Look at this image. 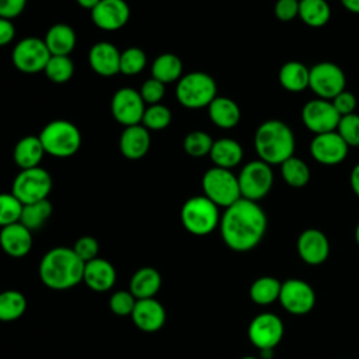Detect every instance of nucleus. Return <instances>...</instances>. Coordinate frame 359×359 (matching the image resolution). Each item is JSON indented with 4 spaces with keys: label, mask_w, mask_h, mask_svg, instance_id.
<instances>
[{
    "label": "nucleus",
    "mask_w": 359,
    "mask_h": 359,
    "mask_svg": "<svg viewBox=\"0 0 359 359\" xmlns=\"http://www.w3.org/2000/svg\"><path fill=\"white\" fill-rule=\"evenodd\" d=\"M219 229L230 250L245 252L261 243L266 230V215L257 202L240 198L224 209Z\"/></svg>",
    "instance_id": "f257e3e1"
},
{
    "label": "nucleus",
    "mask_w": 359,
    "mask_h": 359,
    "mask_svg": "<svg viewBox=\"0 0 359 359\" xmlns=\"http://www.w3.org/2000/svg\"><path fill=\"white\" fill-rule=\"evenodd\" d=\"M84 262L70 247H55L43 254L38 273L41 282L52 290H67L83 282Z\"/></svg>",
    "instance_id": "f03ea898"
},
{
    "label": "nucleus",
    "mask_w": 359,
    "mask_h": 359,
    "mask_svg": "<svg viewBox=\"0 0 359 359\" xmlns=\"http://www.w3.org/2000/svg\"><path fill=\"white\" fill-rule=\"evenodd\" d=\"M254 147L259 160L269 165H278L293 156L294 135L285 122L269 119L255 130Z\"/></svg>",
    "instance_id": "7ed1b4c3"
},
{
    "label": "nucleus",
    "mask_w": 359,
    "mask_h": 359,
    "mask_svg": "<svg viewBox=\"0 0 359 359\" xmlns=\"http://www.w3.org/2000/svg\"><path fill=\"white\" fill-rule=\"evenodd\" d=\"M39 140L46 154L57 158L72 157L81 144V133L79 128L66 119H55L43 126Z\"/></svg>",
    "instance_id": "20e7f679"
},
{
    "label": "nucleus",
    "mask_w": 359,
    "mask_h": 359,
    "mask_svg": "<svg viewBox=\"0 0 359 359\" xmlns=\"http://www.w3.org/2000/svg\"><path fill=\"white\" fill-rule=\"evenodd\" d=\"M178 102L188 109H201L217 97L215 79L205 72H191L184 74L175 87Z\"/></svg>",
    "instance_id": "39448f33"
},
{
    "label": "nucleus",
    "mask_w": 359,
    "mask_h": 359,
    "mask_svg": "<svg viewBox=\"0 0 359 359\" xmlns=\"http://www.w3.org/2000/svg\"><path fill=\"white\" fill-rule=\"evenodd\" d=\"M180 219L188 233L194 236H208L220 223L219 206L205 195L191 196L184 202Z\"/></svg>",
    "instance_id": "423d86ee"
},
{
    "label": "nucleus",
    "mask_w": 359,
    "mask_h": 359,
    "mask_svg": "<svg viewBox=\"0 0 359 359\" xmlns=\"http://www.w3.org/2000/svg\"><path fill=\"white\" fill-rule=\"evenodd\" d=\"M203 195L219 208H229L241 198L237 177L226 168L212 167L202 177Z\"/></svg>",
    "instance_id": "0eeeda50"
},
{
    "label": "nucleus",
    "mask_w": 359,
    "mask_h": 359,
    "mask_svg": "<svg viewBox=\"0 0 359 359\" xmlns=\"http://www.w3.org/2000/svg\"><path fill=\"white\" fill-rule=\"evenodd\" d=\"M52 191V177L42 167L21 170L11 187V194L22 203H34L48 199Z\"/></svg>",
    "instance_id": "6e6552de"
},
{
    "label": "nucleus",
    "mask_w": 359,
    "mask_h": 359,
    "mask_svg": "<svg viewBox=\"0 0 359 359\" xmlns=\"http://www.w3.org/2000/svg\"><path fill=\"white\" fill-rule=\"evenodd\" d=\"M241 198L248 201H259L268 195L273 184V172L269 164L262 160L247 163L237 175Z\"/></svg>",
    "instance_id": "1a4fd4ad"
},
{
    "label": "nucleus",
    "mask_w": 359,
    "mask_h": 359,
    "mask_svg": "<svg viewBox=\"0 0 359 359\" xmlns=\"http://www.w3.org/2000/svg\"><path fill=\"white\" fill-rule=\"evenodd\" d=\"M50 52L45 45L43 39L36 36H27L17 42L11 52L13 65L22 73L34 74L38 72H43Z\"/></svg>",
    "instance_id": "9d476101"
},
{
    "label": "nucleus",
    "mask_w": 359,
    "mask_h": 359,
    "mask_svg": "<svg viewBox=\"0 0 359 359\" xmlns=\"http://www.w3.org/2000/svg\"><path fill=\"white\" fill-rule=\"evenodd\" d=\"M345 73L332 62H320L310 69L309 88L323 100L331 101L345 90Z\"/></svg>",
    "instance_id": "9b49d317"
},
{
    "label": "nucleus",
    "mask_w": 359,
    "mask_h": 359,
    "mask_svg": "<svg viewBox=\"0 0 359 359\" xmlns=\"http://www.w3.org/2000/svg\"><path fill=\"white\" fill-rule=\"evenodd\" d=\"M146 104L140 93L130 87H122L115 91L111 100V112L114 119L126 126L140 125Z\"/></svg>",
    "instance_id": "f8f14e48"
},
{
    "label": "nucleus",
    "mask_w": 359,
    "mask_h": 359,
    "mask_svg": "<svg viewBox=\"0 0 359 359\" xmlns=\"http://www.w3.org/2000/svg\"><path fill=\"white\" fill-rule=\"evenodd\" d=\"M279 302L287 313L303 316L313 310L316 293L314 289L302 279H286L280 286Z\"/></svg>",
    "instance_id": "ddd939ff"
},
{
    "label": "nucleus",
    "mask_w": 359,
    "mask_h": 359,
    "mask_svg": "<svg viewBox=\"0 0 359 359\" xmlns=\"http://www.w3.org/2000/svg\"><path fill=\"white\" fill-rule=\"evenodd\" d=\"M339 119V114L328 100H311L306 102L302 109V121L304 126L316 135L337 130Z\"/></svg>",
    "instance_id": "4468645a"
},
{
    "label": "nucleus",
    "mask_w": 359,
    "mask_h": 359,
    "mask_svg": "<svg viewBox=\"0 0 359 359\" xmlns=\"http://www.w3.org/2000/svg\"><path fill=\"white\" fill-rule=\"evenodd\" d=\"M283 321L273 313H261L248 325V338L259 351L273 349L283 337Z\"/></svg>",
    "instance_id": "2eb2a0df"
},
{
    "label": "nucleus",
    "mask_w": 359,
    "mask_h": 359,
    "mask_svg": "<svg viewBox=\"0 0 359 359\" xmlns=\"http://www.w3.org/2000/svg\"><path fill=\"white\" fill-rule=\"evenodd\" d=\"M349 146L338 135L337 130L316 135L310 143V153L313 158L324 165H337L348 156Z\"/></svg>",
    "instance_id": "dca6fc26"
},
{
    "label": "nucleus",
    "mask_w": 359,
    "mask_h": 359,
    "mask_svg": "<svg viewBox=\"0 0 359 359\" xmlns=\"http://www.w3.org/2000/svg\"><path fill=\"white\" fill-rule=\"evenodd\" d=\"M130 17L129 4L125 0H101L91 10L93 22L102 31H118L126 25Z\"/></svg>",
    "instance_id": "f3484780"
},
{
    "label": "nucleus",
    "mask_w": 359,
    "mask_h": 359,
    "mask_svg": "<svg viewBox=\"0 0 359 359\" xmlns=\"http://www.w3.org/2000/svg\"><path fill=\"white\" fill-rule=\"evenodd\" d=\"M297 254L309 265H320L330 255V241L318 229H307L297 238Z\"/></svg>",
    "instance_id": "a211bd4d"
},
{
    "label": "nucleus",
    "mask_w": 359,
    "mask_h": 359,
    "mask_svg": "<svg viewBox=\"0 0 359 359\" xmlns=\"http://www.w3.org/2000/svg\"><path fill=\"white\" fill-rule=\"evenodd\" d=\"M130 317L137 330L143 332H156L165 324L167 314L164 306L156 297H151L137 300Z\"/></svg>",
    "instance_id": "6ab92c4d"
},
{
    "label": "nucleus",
    "mask_w": 359,
    "mask_h": 359,
    "mask_svg": "<svg viewBox=\"0 0 359 359\" xmlns=\"http://www.w3.org/2000/svg\"><path fill=\"white\" fill-rule=\"evenodd\" d=\"M0 248L11 258H22L32 248V231L20 222L0 229Z\"/></svg>",
    "instance_id": "aec40b11"
},
{
    "label": "nucleus",
    "mask_w": 359,
    "mask_h": 359,
    "mask_svg": "<svg viewBox=\"0 0 359 359\" xmlns=\"http://www.w3.org/2000/svg\"><path fill=\"white\" fill-rule=\"evenodd\" d=\"M115 280H116V269L109 261L97 257L95 259L86 262L83 282L93 292H98V293L108 292L114 287Z\"/></svg>",
    "instance_id": "412c9836"
},
{
    "label": "nucleus",
    "mask_w": 359,
    "mask_h": 359,
    "mask_svg": "<svg viewBox=\"0 0 359 359\" xmlns=\"http://www.w3.org/2000/svg\"><path fill=\"white\" fill-rule=\"evenodd\" d=\"M121 52L111 42H97L88 52V63L94 73L102 77H112L119 73Z\"/></svg>",
    "instance_id": "4be33fe9"
},
{
    "label": "nucleus",
    "mask_w": 359,
    "mask_h": 359,
    "mask_svg": "<svg viewBox=\"0 0 359 359\" xmlns=\"http://www.w3.org/2000/svg\"><path fill=\"white\" fill-rule=\"evenodd\" d=\"M150 130L142 123L126 126L119 137V150L129 160L144 157L150 149Z\"/></svg>",
    "instance_id": "5701e85b"
},
{
    "label": "nucleus",
    "mask_w": 359,
    "mask_h": 359,
    "mask_svg": "<svg viewBox=\"0 0 359 359\" xmlns=\"http://www.w3.org/2000/svg\"><path fill=\"white\" fill-rule=\"evenodd\" d=\"M161 275L153 266L139 268L129 280V292L137 299L156 297L161 287Z\"/></svg>",
    "instance_id": "b1692460"
},
{
    "label": "nucleus",
    "mask_w": 359,
    "mask_h": 359,
    "mask_svg": "<svg viewBox=\"0 0 359 359\" xmlns=\"http://www.w3.org/2000/svg\"><path fill=\"white\" fill-rule=\"evenodd\" d=\"M46 48L50 55L59 56H70L76 46V32L74 29L63 22L52 25L43 38Z\"/></svg>",
    "instance_id": "393cba45"
},
{
    "label": "nucleus",
    "mask_w": 359,
    "mask_h": 359,
    "mask_svg": "<svg viewBox=\"0 0 359 359\" xmlns=\"http://www.w3.org/2000/svg\"><path fill=\"white\" fill-rule=\"evenodd\" d=\"M43 154H45V150L39 140V136H34V135L21 137L13 150L14 163L21 170L38 167Z\"/></svg>",
    "instance_id": "a878e982"
},
{
    "label": "nucleus",
    "mask_w": 359,
    "mask_h": 359,
    "mask_svg": "<svg viewBox=\"0 0 359 359\" xmlns=\"http://www.w3.org/2000/svg\"><path fill=\"white\" fill-rule=\"evenodd\" d=\"M215 167L230 170L238 165L243 160V147L241 144L230 137H222L213 140V146L209 153Z\"/></svg>",
    "instance_id": "bb28decb"
},
{
    "label": "nucleus",
    "mask_w": 359,
    "mask_h": 359,
    "mask_svg": "<svg viewBox=\"0 0 359 359\" xmlns=\"http://www.w3.org/2000/svg\"><path fill=\"white\" fill-rule=\"evenodd\" d=\"M208 114L210 121L222 129L234 128L241 118V112L237 102L227 97H216L209 104Z\"/></svg>",
    "instance_id": "cd10ccee"
},
{
    "label": "nucleus",
    "mask_w": 359,
    "mask_h": 359,
    "mask_svg": "<svg viewBox=\"0 0 359 359\" xmlns=\"http://www.w3.org/2000/svg\"><path fill=\"white\" fill-rule=\"evenodd\" d=\"M310 69L297 60L286 62L279 70L280 86L292 93H300L309 87Z\"/></svg>",
    "instance_id": "c85d7f7f"
},
{
    "label": "nucleus",
    "mask_w": 359,
    "mask_h": 359,
    "mask_svg": "<svg viewBox=\"0 0 359 359\" xmlns=\"http://www.w3.org/2000/svg\"><path fill=\"white\" fill-rule=\"evenodd\" d=\"M151 77L168 84L178 81L182 77V62L174 53H161L158 55L151 65Z\"/></svg>",
    "instance_id": "c756f323"
},
{
    "label": "nucleus",
    "mask_w": 359,
    "mask_h": 359,
    "mask_svg": "<svg viewBox=\"0 0 359 359\" xmlns=\"http://www.w3.org/2000/svg\"><path fill=\"white\" fill-rule=\"evenodd\" d=\"M299 17L313 28H320L330 21L331 8L325 0H299Z\"/></svg>",
    "instance_id": "7c9ffc66"
},
{
    "label": "nucleus",
    "mask_w": 359,
    "mask_h": 359,
    "mask_svg": "<svg viewBox=\"0 0 359 359\" xmlns=\"http://www.w3.org/2000/svg\"><path fill=\"white\" fill-rule=\"evenodd\" d=\"M27 310L25 296L15 289L0 292V321L11 323L22 317Z\"/></svg>",
    "instance_id": "2f4dec72"
},
{
    "label": "nucleus",
    "mask_w": 359,
    "mask_h": 359,
    "mask_svg": "<svg viewBox=\"0 0 359 359\" xmlns=\"http://www.w3.org/2000/svg\"><path fill=\"white\" fill-rule=\"evenodd\" d=\"M282 283L273 276H261L250 286V297L258 306H268L279 300Z\"/></svg>",
    "instance_id": "473e14b6"
},
{
    "label": "nucleus",
    "mask_w": 359,
    "mask_h": 359,
    "mask_svg": "<svg viewBox=\"0 0 359 359\" xmlns=\"http://www.w3.org/2000/svg\"><path fill=\"white\" fill-rule=\"evenodd\" d=\"M50 215H52V203L48 199H43L39 202L24 205L20 223L24 224L28 230L35 231L45 226Z\"/></svg>",
    "instance_id": "72a5a7b5"
},
{
    "label": "nucleus",
    "mask_w": 359,
    "mask_h": 359,
    "mask_svg": "<svg viewBox=\"0 0 359 359\" xmlns=\"http://www.w3.org/2000/svg\"><path fill=\"white\" fill-rule=\"evenodd\" d=\"M280 171L285 182L292 188H303L310 181V168L299 157H289L280 164Z\"/></svg>",
    "instance_id": "f704fd0d"
},
{
    "label": "nucleus",
    "mask_w": 359,
    "mask_h": 359,
    "mask_svg": "<svg viewBox=\"0 0 359 359\" xmlns=\"http://www.w3.org/2000/svg\"><path fill=\"white\" fill-rule=\"evenodd\" d=\"M43 73L50 81L56 84H63L73 77L74 63L70 56L52 55L43 69Z\"/></svg>",
    "instance_id": "c9c22d12"
},
{
    "label": "nucleus",
    "mask_w": 359,
    "mask_h": 359,
    "mask_svg": "<svg viewBox=\"0 0 359 359\" xmlns=\"http://www.w3.org/2000/svg\"><path fill=\"white\" fill-rule=\"evenodd\" d=\"M147 63V56L143 49L137 46L126 48L121 52L119 60V73L125 76H136L139 74Z\"/></svg>",
    "instance_id": "e433bc0d"
},
{
    "label": "nucleus",
    "mask_w": 359,
    "mask_h": 359,
    "mask_svg": "<svg viewBox=\"0 0 359 359\" xmlns=\"http://www.w3.org/2000/svg\"><path fill=\"white\" fill-rule=\"evenodd\" d=\"M172 119V114L168 107L163 104H153L146 107L142 125L147 130H163L165 129Z\"/></svg>",
    "instance_id": "4c0bfd02"
},
{
    "label": "nucleus",
    "mask_w": 359,
    "mask_h": 359,
    "mask_svg": "<svg viewBox=\"0 0 359 359\" xmlns=\"http://www.w3.org/2000/svg\"><path fill=\"white\" fill-rule=\"evenodd\" d=\"M184 150L191 157H203L210 153L213 139L203 130H192L184 137Z\"/></svg>",
    "instance_id": "58836bf2"
},
{
    "label": "nucleus",
    "mask_w": 359,
    "mask_h": 359,
    "mask_svg": "<svg viewBox=\"0 0 359 359\" xmlns=\"http://www.w3.org/2000/svg\"><path fill=\"white\" fill-rule=\"evenodd\" d=\"M22 206L11 192L0 194V229L20 222Z\"/></svg>",
    "instance_id": "ea45409f"
},
{
    "label": "nucleus",
    "mask_w": 359,
    "mask_h": 359,
    "mask_svg": "<svg viewBox=\"0 0 359 359\" xmlns=\"http://www.w3.org/2000/svg\"><path fill=\"white\" fill-rule=\"evenodd\" d=\"M337 132L349 147H358L359 146V115L349 114V115L341 116L337 126Z\"/></svg>",
    "instance_id": "a19ab883"
},
{
    "label": "nucleus",
    "mask_w": 359,
    "mask_h": 359,
    "mask_svg": "<svg viewBox=\"0 0 359 359\" xmlns=\"http://www.w3.org/2000/svg\"><path fill=\"white\" fill-rule=\"evenodd\" d=\"M137 299L129 290H116L109 297V310L118 317L130 316Z\"/></svg>",
    "instance_id": "79ce46f5"
},
{
    "label": "nucleus",
    "mask_w": 359,
    "mask_h": 359,
    "mask_svg": "<svg viewBox=\"0 0 359 359\" xmlns=\"http://www.w3.org/2000/svg\"><path fill=\"white\" fill-rule=\"evenodd\" d=\"M72 248L84 264L95 259L100 252V244L97 238H94L93 236H81L80 238L76 240Z\"/></svg>",
    "instance_id": "37998d69"
},
{
    "label": "nucleus",
    "mask_w": 359,
    "mask_h": 359,
    "mask_svg": "<svg viewBox=\"0 0 359 359\" xmlns=\"http://www.w3.org/2000/svg\"><path fill=\"white\" fill-rule=\"evenodd\" d=\"M139 93H140L144 104H149V105L160 104V101L163 100V97L165 94V84L150 77L142 84Z\"/></svg>",
    "instance_id": "c03bdc74"
},
{
    "label": "nucleus",
    "mask_w": 359,
    "mask_h": 359,
    "mask_svg": "<svg viewBox=\"0 0 359 359\" xmlns=\"http://www.w3.org/2000/svg\"><path fill=\"white\" fill-rule=\"evenodd\" d=\"M273 11L279 21H292L293 18L299 17V0H278Z\"/></svg>",
    "instance_id": "a18cd8bd"
},
{
    "label": "nucleus",
    "mask_w": 359,
    "mask_h": 359,
    "mask_svg": "<svg viewBox=\"0 0 359 359\" xmlns=\"http://www.w3.org/2000/svg\"><path fill=\"white\" fill-rule=\"evenodd\" d=\"M334 108L339 114V116H345L349 114H353L356 108V97L351 91H342L335 98L331 100Z\"/></svg>",
    "instance_id": "49530a36"
},
{
    "label": "nucleus",
    "mask_w": 359,
    "mask_h": 359,
    "mask_svg": "<svg viewBox=\"0 0 359 359\" xmlns=\"http://www.w3.org/2000/svg\"><path fill=\"white\" fill-rule=\"evenodd\" d=\"M28 0H0V17L13 20L18 17L27 4Z\"/></svg>",
    "instance_id": "de8ad7c7"
},
{
    "label": "nucleus",
    "mask_w": 359,
    "mask_h": 359,
    "mask_svg": "<svg viewBox=\"0 0 359 359\" xmlns=\"http://www.w3.org/2000/svg\"><path fill=\"white\" fill-rule=\"evenodd\" d=\"M15 36V28L13 20L0 17V46L10 43Z\"/></svg>",
    "instance_id": "09e8293b"
},
{
    "label": "nucleus",
    "mask_w": 359,
    "mask_h": 359,
    "mask_svg": "<svg viewBox=\"0 0 359 359\" xmlns=\"http://www.w3.org/2000/svg\"><path fill=\"white\" fill-rule=\"evenodd\" d=\"M349 182H351V187H352V191L355 192V195L359 196V163L352 168Z\"/></svg>",
    "instance_id": "8fccbe9b"
},
{
    "label": "nucleus",
    "mask_w": 359,
    "mask_h": 359,
    "mask_svg": "<svg viewBox=\"0 0 359 359\" xmlns=\"http://www.w3.org/2000/svg\"><path fill=\"white\" fill-rule=\"evenodd\" d=\"M341 4L351 13L359 14V0H341Z\"/></svg>",
    "instance_id": "3c124183"
},
{
    "label": "nucleus",
    "mask_w": 359,
    "mask_h": 359,
    "mask_svg": "<svg viewBox=\"0 0 359 359\" xmlns=\"http://www.w3.org/2000/svg\"><path fill=\"white\" fill-rule=\"evenodd\" d=\"M76 1H77V4H79L80 7H83V8L91 11L101 0H76Z\"/></svg>",
    "instance_id": "603ef678"
},
{
    "label": "nucleus",
    "mask_w": 359,
    "mask_h": 359,
    "mask_svg": "<svg viewBox=\"0 0 359 359\" xmlns=\"http://www.w3.org/2000/svg\"><path fill=\"white\" fill-rule=\"evenodd\" d=\"M355 241H356V244L359 245V222H358L356 229H355Z\"/></svg>",
    "instance_id": "864d4df0"
},
{
    "label": "nucleus",
    "mask_w": 359,
    "mask_h": 359,
    "mask_svg": "<svg viewBox=\"0 0 359 359\" xmlns=\"http://www.w3.org/2000/svg\"><path fill=\"white\" fill-rule=\"evenodd\" d=\"M240 359H259V358L252 356V355H247V356H243V358H240Z\"/></svg>",
    "instance_id": "5fc2aeb1"
}]
</instances>
